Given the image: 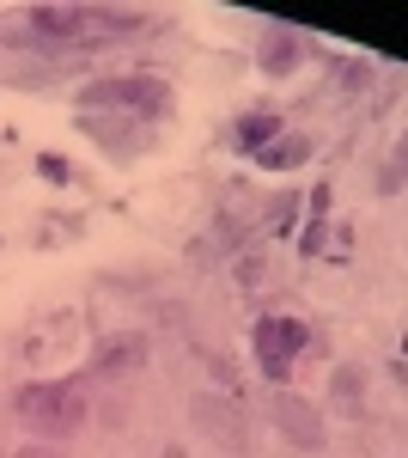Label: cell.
I'll use <instances>...</instances> for the list:
<instances>
[{
	"instance_id": "obj_5",
	"label": "cell",
	"mask_w": 408,
	"mask_h": 458,
	"mask_svg": "<svg viewBox=\"0 0 408 458\" xmlns=\"http://www.w3.org/2000/svg\"><path fill=\"white\" fill-rule=\"evenodd\" d=\"M189 410H196V422H202L207 434L220 440V446H244V428H232V422H226V403H220L213 391H202V397H196Z\"/></svg>"
},
{
	"instance_id": "obj_9",
	"label": "cell",
	"mask_w": 408,
	"mask_h": 458,
	"mask_svg": "<svg viewBox=\"0 0 408 458\" xmlns=\"http://www.w3.org/2000/svg\"><path fill=\"white\" fill-rule=\"evenodd\" d=\"M269 129H274V116H250V123H244V141H262Z\"/></svg>"
},
{
	"instance_id": "obj_3",
	"label": "cell",
	"mask_w": 408,
	"mask_h": 458,
	"mask_svg": "<svg viewBox=\"0 0 408 458\" xmlns=\"http://www.w3.org/2000/svg\"><path fill=\"white\" fill-rule=\"evenodd\" d=\"M140 360H146V336L140 330H122V336H104L98 354H92V373L104 379H122V373H135Z\"/></svg>"
},
{
	"instance_id": "obj_1",
	"label": "cell",
	"mask_w": 408,
	"mask_h": 458,
	"mask_svg": "<svg viewBox=\"0 0 408 458\" xmlns=\"http://www.w3.org/2000/svg\"><path fill=\"white\" fill-rule=\"evenodd\" d=\"M12 410H19V422L31 428V434H43V440H62V434H73V428L92 416L79 379H43V386H25Z\"/></svg>"
},
{
	"instance_id": "obj_6",
	"label": "cell",
	"mask_w": 408,
	"mask_h": 458,
	"mask_svg": "<svg viewBox=\"0 0 408 458\" xmlns=\"http://www.w3.org/2000/svg\"><path fill=\"white\" fill-rule=\"evenodd\" d=\"M274 416H280V428H287L299 446H323V428L311 422V410L299 403V397H280V403H274Z\"/></svg>"
},
{
	"instance_id": "obj_7",
	"label": "cell",
	"mask_w": 408,
	"mask_h": 458,
	"mask_svg": "<svg viewBox=\"0 0 408 458\" xmlns=\"http://www.w3.org/2000/svg\"><path fill=\"white\" fill-rule=\"evenodd\" d=\"M86 13H73V6H49V13H31V25L37 31H49V37H62V31H73Z\"/></svg>"
},
{
	"instance_id": "obj_10",
	"label": "cell",
	"mask_w": 408,
	"mask_h": 458,
	"mask_svg": "<svg viewBox=\"0 0 408 458\" xmlns=\"http://www.w3.org/2000/svg\"><path fill=\"white\" fill-rule=\"evenodd\" d=\"M19 458H62V453H55V446H25Z\"/></svg>"
},
{
	"instance_id": "obj_8",
	"label": "cell",
	"mask_w": 408,
	"mask_h": 458,
	"mask_svg": "<svg viewBox=\"0 0 408 458\" xmlns=\"http://www.w3.org/2000/svg\"><path fill=\"white\" fill-rule=\"evenodd\" d=\"M311 147L305 141H287V147H269V153H262V159H269V165H299V159H305Z\"/></svg>"
},
{
	"instance_id": "obj_2",
	"label": "cell",
	"mask_w": 408,
	"mask_h": 458,
	"mask_svg": "<svg viewBox=\"0 0 408 458\" xmlns=\"http://www.w3.org/2000/svg\"><path fill=\"white\" fill-rule=\"evenodd\" d=\"M305 349V324L299 318H287V312H274L256 324V360H262V373L269 379H280L287 373V360Z\"/></svg>"
},
{
	"instance_id": "obj_4",
	"label": "cell",
	"mask_w": 408,
	"mask_h": 458,
	"mask_svg": "<svg viewBox=\"0 0 408 458\" xmlns=\"http://www.w3.org/2000/svg\"><path fill=\"white\" fill-rule=\"evenodd\" d=\"M79 105H165V86H153V80H110V86H86Z\"/></svg>"
}]
</instances>
